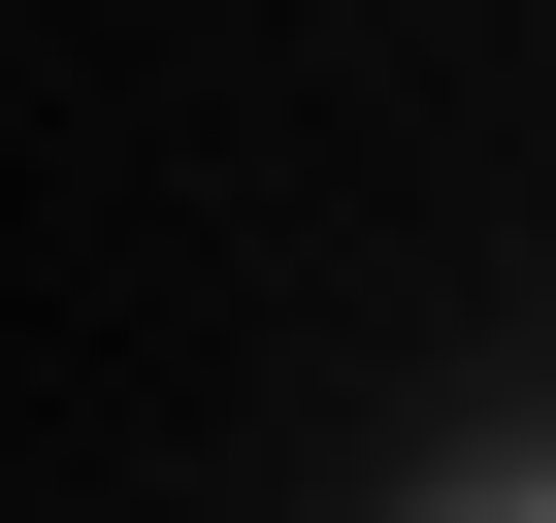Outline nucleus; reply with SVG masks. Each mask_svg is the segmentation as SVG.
I'll return each instance as SVG.
<instances>
[{
    "label": "nucleus",
    "mask_w": 556,
    "mask_h": 523,
    "mask_svg": "<svg viewBox=\"0 0 556 523\" xmlns=\"http://www.w3.org/2000/svg\"><path fill=\"white\" fill-rule=\"evenodd\" d=\"M426 523H556V458H491V490H426Z\"/></svg>",
    "instance_id": "f257e3e1"
}]
</instances>
